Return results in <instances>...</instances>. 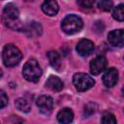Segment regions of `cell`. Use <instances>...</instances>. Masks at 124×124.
Returning a JSON list of instances; mask_svg holds the SVG:
<instances>
[{
	"mask_svg": "<svg viewBox=\"0 0 124 124\" xmlns=\"http://www.w3.org/2000/svg\"><path fill=\"white\" fill-rule=\"evenodd\" d=\"M27 31H30V35H40L42 32V27L37 22H31L28 25Z\"/></svg>",
	"mask_w": 124,
	"mask_h": 124,
	"instance_id": "obj_17",
	"label": "cell"
},
{
	"mask_svg": "<svg viewBox=\"0 0 124 124\" xmlns=\"http://www.w3.org/2000/svg\"><path fill=\"white\" fill-rule=\"evenodd\" d=\"M118 80V71L115 68H108L103 76V82L107 87H112Z\"/></svg>",
	"mask_w": 124,
	"mask_h": 124,
	"instance_id": "obj_9",
	"label": "cell"
},
{
	"mask_svg": "<svg viewBox=\"0 0 124 124\" xmlns=\"http://www.w3.org/2000/svg\"><path fill=\"white\" fill-rule=\"evenodd\" d=\"M73 83L78 91L83 92L91 88L95 84V81L89 75L85 73H77L73 77Z\"/></svg>",
	"mask_w": 124,
	"mask_h": 124,
	"instance_id": "obj_5",
	"label": "cell"
},
{
	"mask_svg": "<svg viewBox=\"0 0 124 124\" xmlns=\"http://www.w3.org/2000/svg\"><path fill=\"white\" fill-rule=\"evenodd\" d=\"M102 124H116V118L112 113L107 112L102 117Z\"/></svg>",
	"mask_w": 124,
	"mask_h": 124,
	"instance_id": "obj_19",
	"label": "cell"
},
{
	"mask_svg": "<svg viewBox=\"0 0 124 124\" xmlns=\"http://www.w3.org/2000/svg\"><path fill=\"white\" fill-rule=\"evenodd\" d=\"M112 16L114 19H116L118 21H123V19H124V5L123 4H119L118 6L113 8Z\"/></svg>",
	"mask_w": 124,
	"mask_h": 124,
	"instance_id": "obj_16",
	"label": "cell"
},
{
	"mask_svg": "<svg viewBox=\"0 0 124 124\" xmlns=\"http://www.w3.org/2000/svg\"><path fill=\"white\" fill-rule=\"evenodd\" d=\"M42 10L46 15L53 16L58 13L59 6L56 1H45L42 4Z\"/></svg>",
	"mask_w": 124,
	"mask_h": 124,
	"instance_id": "obj_13",
	"label": "cell"
},
{
	"mask_svg": "<svg viewBox=\"0 0 124 124\" xmlns=\"http://www.w3.org/2000/svg\"><path fill=\"white\" fill-rule=\"evenodd\" d=\"M46 55H47L48 61L50 63V65L52 66V68H54L56 71H59L61 68V57H60L59 53L54 50H50L47 52Z\"/></svg>",
	"mask_w": 124,
	"mask_h": 124,
	"instance_id": "obj_14",
	"label": "cell"
},
{
	"mask_svg": "<svg viewBox=\"0 0 124 124\" xmlns=\"http://www.w3.org/2000/svg\"><path fill=\"white\" fill-rule=\"evenodd\" d=\"M78 4L82 8H91L94 5V1H78Z\"/></svg>",
	"mask_w": 124,
	"mask_h": 124,
	"instance_id": "obj_21",
	"label": "cell"
},
{
	"mask_svg": "<svg viewBox=\"0 0 124 124\" xmlns=\"http://www.w3.org/2000/svg\"><path fill=\"white\" fill-rule=\"evenodd\" d=\"M97 4H98V8L105 12H109L113 7V3L111 1H108V0L99 1Z\"/></svg>",
	"mask_w": 124,
	"mask_h": 124,
	"instance_id": "obj_18",
	"label": "cell"
},
{
	"mask_svg": "<svg viewBox=\"0 0 124 124\" xmlns=\"http://www.w3.org/2000/svg\"><path fill=\"white\" fill-rule=\"evenodd\" d=\"M107 65H108L107 58L103 55H99L94 59H92V61L90 62V73L93 76H97L101 74L103 71H105Z\"/></svg>",
	"mask_w": 124,
	"mask_h": 124,
	"instance_id": "obj_6",
	"label": "cell"
},
{
	"mask_svg": "<svg viewBox=\"0 0 124 124\" xmlns=\"http://www.w3.org/2000/svg\"><path fill=\"white\" fill-rule=\"evenodd\" d=\"M82 26H83L82 19L76 15L67 16L62 20V23H61L62 30L68 35H73L79 32Z\"/></svg>",
	"mask_w": 124,
	"mask_h": 124,
	"instance_id": "obj_4",
	"label": "cell"
},
{
	"mask_svg": "<svg viewBox=\"0 0 124 124\" xmlns=\"http://www.w3.org/2000/svg\"><path fill=\"white\" fill-rule=\"evenodd\" d=\"M36 104L38 106V108H40L41 112L42 113H45V114H47L51 111L52 109V106H53V100L50 96H47V95H42L40 96L37 101H36Z\"/></svg>",
	"mask_w": 124,
	"mask_h": 124,
	"instance_id": "obj_7",
	"label": "cell"
},
{
	"mask_svg": "<svg viewBox=\"0 0 124 124\" xmlns=\"http://www.w3.org/2000/svg\"><path fill=\"white\" fill-rule=\"evenodd\" d=\"M2 58L5 66L7 67H15L19 63L22 58V54L20 50L13 44H8L3 48Z\"/></svg>",
	"mask_w": 124,
	"mask_h": 124,
	"instance_id": "obj_2",
	"label": "cell"
},
{
	"mask_svg": "<svg viewBox=\"0 0 124 124\" xmlns=\"http://www.w3.org/2000/svg\"><path fill=\"white\" fill-rule=\"evenodd\" d=\"M15 105H16V108H17L18 110L22 111V112H28V111L31 109L30 103H29L27 100L23 99V98H18V99L16 101Z\"/></svg>",
	"mask_w": 124,
	"mask_h": 124,
	"instance_id": "obj_15",
	"label": "cell"
},
{
	"mask_svg": "<svg viewBox=\"0 0 124 124\" xmlns=\"http://www.w3.org/2000/svg\"><path fill=\"white\" fill-rule=\"evenodd\" d=\"M108 40L110 45L121 47L124 45V32L122 29L112 30L108 35Z\"/></svg>",
	"mask_w": 124,
	"mask_h": 124,
	"instance_id": "obj_8",
	"label": "cell"
},
{
	"mask_svg": "<svg viewBox=\"0 0 124 124\" xmlns=\"http://www.w3.org/2000/svg\"><path fill=\"white\" fill-rule=\"evenodd\" d=\"M8 104V97L6 93L2 90H0V108H3Z\"/></svg>",
	"mask_w": 124,
	"mask_h": 124,
	"instance_id": "obj_20",
	"label": "cell"
},
{
	"mask_svg": "<svg viewBox=\"0 0 124 124\" xmlns=\"http://www.w3.org/2000/svg\"><path fill=\"white\" fill-rule=\"evenodd\" d=\"M94 49V44L90 40L81 39L77 45V51L81 56L89 55Z\"/></svg>",
	"mask_w": 124,
	"mask_h": 124,
	"instance_id": "obj_10",
	"label": "cell"
},
{
	"mask_svg": "<svg viewBox=\"0 0 124 124\" xmlns=\"http://www.w3.org/2000/svg\"><path fill=\"white\" fill-rule=\"evenodd\" d=\"M2 76H3V71H2V69L0 68V78H2Z\"/></svg>",
	"mask_w": 124,
	"mask_h": 124,
	"instance_id": "obj_22",
	"label": "cell"
},
{
	"mask_svg": "<svg viewBox=\"0 0 124 124\" xmlns=\"http://www.w3.org/2000/svg\"><path fill=\"white\" fill-rule=\"evenodd\" d=\"M74 119V112L69 108H64L57 113V120L61 124H70Z\"/></svg>",
	"mask_w": 124,
	"mask_h": 124,
	"instance_id": "obj_11",
	"label": "cell"
},
{
	"mask_svg": "<svg viewBox=\"0 0 124 124\" xmlns=\"http://www.w3.org/2000/svg\"><path fill=\"white\" fill-rule=\"evenodd\" d=\"M46 87L54 92H59L63 89V82L59 78L55 76H50L46 81Z\"/></svg>",
	"mask_w": 124,
	"mask_h": 124,
	"instance_id": "obj_12",
	"label": "cell"
},
{
	"mask_svg": "<svg viewBox=\"0 0 124 124\" xmlns=\"http://www.w3.org/2000/svg\"><path fill=\"white\" fill-rule=\"evenodd\" d=\"M22 75L23 78L31 82H36L40 79L42 76V69L35 59H30L28 60L22 69Z\"/></svg>",
	"mask_w": 124,
	"mask_h": 124,
	"instance_id": "obj_3",
	"label": "cell"
},
{
	"mask_svg": "<svg viewBox=\"0 0 124 124\" xmlns=\"http://www.w3.org/2000/svg\"><path fill=\"white\" fill-rule=\"evenodd\" d=\"M4 23L13 29H19V12L14 4L10 3L5 6L2 14Z\"/></svg>",
	"mask_w": 124,
	"mask_h": 124,
	"instance_id": "obj_1",
	"label": "cell"
}]
</instances>
